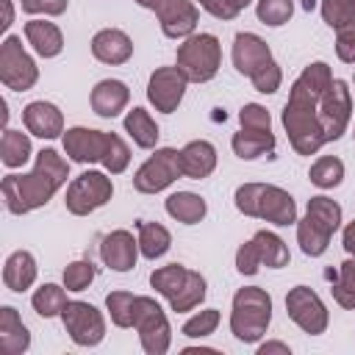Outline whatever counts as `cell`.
<instances>
[{
	"mask_svg": "<svg viewBox=\"0 0 355 355\" xmlns=\"http://www.w3.org/2000/svg\"><path fill=\"white\" fill-rule=\"evenodd\" d=\"M352 116L347 80L333 78L324 61L308 64L291 83L283 105V128L300 155H316L327 141L344 136Z\"/></svg>",
	"mask_w": 355,
	"mask_h": 355,
	"instance_id": "obj_1",
	"label": "cell"
},
{
	"mask_svg": "<svg viewBox=\"0 0 355 355\" xmlns=\"http://www.w3.org/2000/svg\"><path fill=\"white\" fill-rule=\"evenodd\" d=\"M69 178V161L58 155V150L44 147L36 153V164L28 175H6L0 183L3 202L11 214H28L53 200V194L67 183Z\"/></svg>",
	"mask_w": 355,
	"mask_h": 355,
	"instance_id": "obj_2",
	"label": "cell"
},
{
	"mask_svg": "<svg viewBox=\"0 0 355 355\" xmlns=\"http://www.w3.org/2000/svg\"><path fill=\"white\" fill-rule=\"evenodd\" d=\"M230 55H233V67H236L241 75H247V78L252 80L255 92H261V94H275V92L280 89L283 72H280V67H277V61H275L269 44H266L258 33H250V31L236 33Z\"/></svg>",
	"mask_w": 355,
	"mask_h": 355,
	"instance_id": "obj_3",
	"label": "cell"
},
{
	"mask_svg": "<svg viewBox=\"0 0 355 355\" xmlns=\"http://www.w3.org/2000/svg\"><path fill=\"white\" fill-rule=\"evenodd\" d=\"M236 208L244 216H255V219H266L277 227H288L297 225V202L294 197L272 183H241L233 194Z\"/></svg>",
	"mask_w": 355,
	"mask_h": 355,
	"instance_id": "obj_4",
	"label": "cell"
},
{
	"mask_svg": "<svg viewBox=\"0 0 355 355\" xmlns=\"http://www.w3.org/2000/svg\"><path fill=\"white\" fill-rule=\"evenodd\" d=\"M272 322V297L261 286H244L233 294L230 308V333L241 344H255L266 336Z\"/></svg>",
	"mask_w": 355,
	"mask_h": 355,
	"instance_id": "obj_5",
	"label": "cell"
},
{
	"mask_svg": "<svg viewBox=\"0 0 355 355\" xmlns=\"http://www.w3.org/2000/svg\"><path fill=\"white\" fill-rule=\"evenodd\" d=\"M150 286L169 302L172 311L186 313L194 311L202 300H205V277L194 269H186L183 263H166L158 266L150 275Z\"/></svg>",
	"mask_w": 355,
	"mask_h": 355,
	"instance_id": "obj_6",
	"label": "cell"
},
{
	"mask_svg": "<svg viewBox=\"0 0 355 355\" xmlns=\"http://www.w3.org/2000/svg\"><path fill=\"white\" fill-rule=\"evenodd\" d=\"M222 64V44L214 33H191L178 47L175 67L189 78V83H208Z\"/></svg>",
	"mask_w": 355,
	"mask_h": 355,
	"instance_id": "obj_7",
	"label": "cell"
},
{
	"mask_svg": "<svg viewBox=\"0 0 355 355\" xmlns=\"http://www.w3.org/2000/svg\"><path fill=\"white\" fill-rule=\"evenodd\" d=\"M114 194V183L105 172H97V169H86L80 172L69 186H67V197H64V205L69 214L75 216H89L92 211L103 208Z\"/></svg>",
	"mask_w": 355,
	"mask_h": 355,
	"instance_id": "obj_8",
	"label": "cell"
},
{
	"mask_svg": "<svg viewBox=\"0 0 355 355\" xmlns=\"http://www.w3.org/2000/svg\"><path fill=\"white\" fill-rule=\"evenodd\" d=\"M178 178H183L180 169V150L175 147H158L133 175V189L141 194H158L169 189Z\"/></svg>",
	"mask_w": 355,
	"mask_h": 355,
	"instance_id": "obj_9",
	"label": "cell"
},
{
	"mask_svg": "<svg viewBox=\"0 0 355 355\" xmlns=\"http://www.w3.org/2000/svg\"><path fill=\"white\" fill-rule=\"evenodd\" d=\"M0 80L14 92H28L39 80V67L25 53L19 36H6L0 44Z\"/></svg>",
	"mask_w": 355,
	"mask_h": 355,
	"instance_id": "obj_10",
	"label": "cell"
},
{
	"mask_svg": "<svg viewBox=\"0 0 355 355\" xmlns=\"http://www.w3.org/2000/svg\"><path fill=\"white\" fill-rule=\"evenodd\" d=\"M286 313L308 336H322L330 322V313H327L322 297L308 286H294L286 294Z\"/></svg>",
	"mask_w": 355,
	"mask_h": 355,
	"instance_id": "obj_11",
	"label": "cell"
},
{
	"mask_svg": "<svg viewBox=\"0 0 355 355\" xmlns=\"http://www.w3.org/2000/svg\"><path fill=\"white\" fill-rule=\"evenodd\" d=\"M61 322L78 347H97L105 338V319L92 302L69 300L61 313Z\"/></svg>",
	"mask_w": 355,
	"mask_h": 355,
	"instance_id": "obj_12",
	"label": "cell"
},
{
	"mask_svg": "<svg viewBox=\"0 0 355 355\" xmlns=\"http://www.w3.org/2000/svg\"><path fill=\"white\" fill-rule=\"evenodd\" d=\"M144 8L155 11L166 39L191 36L197 28V19H200V8L194 0H147Z\"/></svg>",
	"mask_w": 355,
	"mask_h": 355,
	"instance_id": "obj_13",
	"label": "cell"
},
{
	"mask_svg": "<svg viewBox=\"0 0 355 355\" xmlns=\"http://www.w3.org/2000/svg\"><path fill=\"white\" fill-rule=\"evenodd\" d=\"M133 327L139 330V341H141V349L147 355H164L169 349L172 330H169L166 313L161 311V305L153 297H144V305H141Z\"/></svg>",
	"mask_w": 355,
	"mask_h": 355,
	"instance_id": "obj_14",
	"label": "cell"
},
{
	"mask_svg": "<svg viewBox=\"0 0 355 355\" xmlns=\"http://www.w3.org/2000/svg\"><path fill=\"white\" fill-rule=\"evenodd\" d=\"M186 86H189V78L178 67H158L150 75L147 100L155 105V111L172 114V111H178V105H180V100L186 94Z\"/></svg>",
	"mask_w": 355,
	"mask_h": 355,
	"instance_id": "obj_15",
	"label": "cell"
},
{
	"mask_svg": "<svg viewBox=\"0 0 355 355\" xmlns=\"http://www.w3.org/2000/svg\"><path fill=\"white\" fill-rule=\"evenodd\" d=\"M105 147H108V133L105 130H94V128L78 125V128H69L64 133V153L78 164L103 161Z\"/></svg>",
	"mask_w": 355,
	"mask_h": 355,
	"instance_id": "obj_16",
	"label": "cell"
},
{
	"mask_svg": "<svg viewBox=\"0 0 355 355\" xmlns=\"http://www.w3.org/2000/svg\"><path fill=\"white\" fill-rule=\"evenodd\" d=\"M100 258L114 272H130L139 258V239L130 230H111L100 239Z\"/></svg>",
	"mask_w": 355,
	"mask_h": 355,
	"instance_id": "obj_17",
	"label": "cell"
},
{
	"mask_svg": "<svg viewBox=\"0 0 355 355\" xmlns=\"http://www.w3.org/2000/svg\"><path fill=\"white\" fill-rule=\"evenodd\" d=\"M22 122L28 128V133L39 136V139H55L64 133V114L58 111V105L47 103V100H33L22 108Z\"/></svg>",
	"mask_w": 355,
	"mask_h": 355,
	"instance_id": "obj_18",
	"label": "cell"
},
{
	"mask_svg": "<svg viewBox=\"0 0 355 355\" xmlns=\"http://www.w3.org/2000/svg\"><path fill=\"white\" fill-rule=\"evenodd\" d=\"M92 55L103 64L116 67V64H125L133 55V42L119 28H103L92 36Z\"/></svg>",
	"mask_w": 355,
	"mask_h": 355,
	"instance_id": "obj_19",
	"label": "cell"
},
{
	"mask_svg": "<svg viewBox=\"0 0 355 355\" xmlns=\"http://www.w3.org/2000/svg\"><path fill=\"white\" fill-rule=\"evenodd\" d=\"M89 100H92V111L97 116L114 119V116H119L125 111V105L130 100V89L122 80H116V78H105V80H100L92 89V97Z\"/></svg>",
	"mask_w": 355,
	"mask_h": 355,
	"instance_id": "obj_20",
	"label": "cell"
},
{
	"mask_svg": "<svg viewBox=\"0 0 355 355\" xmlns=\"http://www.w3.org/2000/svg\"><path fill=\"white\" fill-rule=\"evenodd\" d=\"M180 169L183 178L202 180L216 169V147L205 139H194L180 150Z\"/></svg>",
	"mask_w": 355,
	"mask_h": 355,
	"instance_id": "obj_21",
	"label": "cell"
},
{
	"mask_svg": "<svg viewBox=\"0 0 355 355\" xmlns=\"http://www.w3.org/2000/svg\"><path fill=\"white\" fill-rule=\"evenodd\" d=\"M25 39L42 58H55L64 50V33L55 22H44V19L25 22Z\"/></svg>",
	"mask_w": 355,
	"mask_h": 355,
	"instance_id": "obj_22",
	"label": "cell"
},
{
	"mask_svg": "<svg viewBox=\"0 0 355 355\" xmlns=\"http://www.w3.org/2000/svg\"><path fill=\"white\" fill-rule=\"evenodd\" d=\"M36 280V258L28 252V250H17L6 258V266H3V283L8 291H28Z\"/></svg>",
	"mask_w": 355,
	"mask_h": 355,
	"instance_id": "obj_23",
	"label": "cell"
},
{
	"mask_svg": "<svg viewBox=\"0 0 355 355\" xmlns=\"http://www.w3.org/2000/svg\"><path fill=\"white\" fill-rule=\"evenodd\" d=\"M0 347L8 355H22L31 347V333L22 324L17 308H11V305H3L0 308Z\"/></svg>",
	"mask_w": 355,
	"mask_h": 355,
	"instance_id": "obj_24",
	"label": "cell"
},
{
	"mask_svg": "<svg viewBox=\"0 0 355 355\" xmlns=\"http://www.w3.org/2000/svg\"><path fill=\"white\" fill-rule=\"evenodd\" d=\"M230 147H233V153L241 161L272 155L275 153V133L272 130H250V128H241L239 133H233Z\"/></svg>",
	"mask_w": 355,
	"mask_h": 355,
	"instance_id": "obj_25",
	"label": "cell"
},
{
	"mask_svg": "<svg viewBox=\"0 0 355 355\" xmlns=\"http://www.w3.org/2000/svg\"><path fill=\"white\" fill-rule=\"evenodd\" d=\"M330 239H333V230H330L327 225H322L316 216L305 214L302 219H297V244H300V250H302L305 255L319 258V255L327 250Z\"/></svg>",
	"mask_w": 355,
	"mask_h": 355,
	"instance_id": "obj_26",
	"label": "cell"
},
{
	"mask_svg": "<svg viewBox=\"0 0 355 355\" xmlns=\"http://www.w3.org/2000/svg\"><path fill=\"white\" fill-rule=\"evenodd\" d=\"M164 208H166V214L172 219L183 222V225H197L208 214L205 200L200 194H194V191H175V194H169L166 202H164Z\"/></svg>",
	"mask_w": 355,
	"mask_h": 355,
	"instance_id": "obj_27",
	"label": "cell"
},
{
	"mask_svg": "<svg viewBox=\"0 0 355 355\" xmlns=\"http://www.w3.org/2000/svg\"><path fill=\"white\" fill-rule=\"evenodd\" d=\"M141 305H144V294H130V291H108L105 294V308L116 327H133Z\"/></svg>",
	"mask_w": 355,
	"mask_h": 355,
	"instance_id": "obj_28",
	"label": "cell"
},
{
	"mask_svg": "<svg viewBox=\"0 0 355 355\" xmlns=\"http://www.w3.org/2000/svg\"><path fill=\"white\" fill-rule=\"evenodd\" d=\"M125 133L133 139V144L136 147H141V150H153L155 144H158V125H155V119L150 116V111H144V108H130L128 114H125Z\"/></svg>",
	"mask_w": 355,
	"mask_h": 355,
	"instance_id": "obj_29",
	"label": "cell"
},
{
	"mask_svg": "<svg viewBox=\"0 0 355 355\" xmlns=\"http://www.w3.org/2000/svg\"><path fill=\"white\" fill-rule=\"evenodd\" d=\"M172 247V236L164 225L158 222H139V252L147 261H155L161 255H166V250Z\"/></svg>",
	"mask_w": 355,
	"mask_h": 355,
	"instance_id": "obj_30",
	"label": "cell"
},
{
	"mask_svg": "<svg viewBox=\"0 0 355 355\" xmlns=\"http://www.w3.org/2000/svg\"><path fill=\"white\" fill-rule=\"evenodd\" d=\"M28 158H31V139H28V133L6 128L3 139H0V161L8 169H17V166L28 164Z\"/></svg>",
	"mask_w": 355,
	"mask_h": 355,
	"instance_id": "obj_31",
	"label": "cell"
},
{
	"mask_svg": "<svg viewBox=\"0 0 355 355\" xmlns=\"http://www.w3.org/2000/svg\"><path fill=\"white\" fill-rule=\"evenodd\" d=\"M255 247H258V255H261V266H269V269H280L288 263V247L286 241L272 233V230H258L252 236Z\"/></svg>",
	"mask_w": 355,
	"mask_h": 355,
	"instance_id": "obj_32",
	"label": "cell"
},
{
	"mask_svg": "<svg viewBox=\"0 0 355 355\" xmlns=\"http://www.w3.org/2000/svg\"><path fill=\"white\" fill-rule=\"evenodd\" d=\"M67 291L61 288V286H55V283H42L36 291H33V297H31V305H33V311L39 313V316H44V319H53V316H61L64 313V308H67Z\"/></svg>",
	"mask_w": 355,
	"mask_h": 355,
	"instance_id": "obj_33",
	"label": "cell"
},
{
	"mask_svg": "<svg viewBox=\"0 0 355 355\" xmlns=\"http://www.w3.org/2000/svg\"><path fill=\"white\" fill-rule=\"evenodd\" d=\"M322 19L338 31H355V0H322Z\"/></svg>",
	"mask_w": 355,
	"mask_h": 355,
	"instance_id": "obj_34",
	"label": "cell"
},
{
	"mask_svg": "<svg viewBox=\"0 0 355 355\" xmlns=\"http://www.w3.org/2000/svg\"><path fill=\"white\" fill-rule=\"evenodd\" d=\"M311 183L319 186V189H336L341 180H344V164L341 158L336 155H322L311 164V172H308Z\"/></svg>",
	"mask_w": 355,
	"mask_h": 355,
	"instance_id": "obj_35",
	"label": "cell"
},
{
	"mask_svg": "<svg viewBox=\"0 0 355 355\" xmlns=\"http://www.w3.org/2000/svg\"><path fill=\"white\" fill-rule=\"evenodd\" d=\"M333 300L347 308V311H355V255H349L341 266H338V275L333 280Z\"/></svg>",
	"mask_w": 355,
	"mask_h": 355,
	"instance_id": "obj_36",
	"label": "cell"
},
{
	"mask_svg": "<svg viewBox=\"0 0 355 355\" xmlns=\"http://www.w3.org/2000/svg\"><path fill=\"white\" fill-rule=\"evenodd\" d=\"M294 14V3L291 0H258L255 3V17L258 22L269 25V28H280L291 19Z\"/></svg>",
	"mask_w": 355,
	"mask_h": 355,
	"instance_id": "obj_37",
	"label": "cell"
},
{
	"mask_svg": "<svg viewBox=\"0 0 355 355\" xmlns=\"http://www.w3.org/2000/svg\"><path fill=\"white\" fill-rule=\"evenodd\" d=\"M305 214L316 216V219H319L322 225H327L333 233L341 227V205H338L336 200L324 197V194H316V197H311V200H308V208H305Z\"/></svg>",
	"mask_w": 355,
	"mask_h": 355,
	"instance_id": "obj_38",
	"label": "cell"
},
{
	"mask_svg": "<svg viewBox=\"0 0 355 355\" xmlns=\"http://www.w3.org/2000/svg\"><path fill=\"white\" fill-rule=\"evenodd\" d=\"M100 164H103L105 172H111V175H119V172L128 169V164H130V150H128V144H125L116 133H108V147H105V155H103Z\"/></svg>",
	"mask_w": 355,
	"mask_h": 355,
	"instance_id": "obj_39",
	"label": "cell"
},
{
	"mask_svg": "<svg viewBox=\"0 0 355 355\" xmlns=\"http://www.w3.org/2000/svg\"><path fill=\"white\" fill-rule=\"evenodd\" d=\"M94 275H97V266L92 261H86V258L83 261H72L64 269V288L67 291H83V288H89Z\"/></svg>",
	"mask_w": 355,
	"mask_h": 355,
	"instance_id": "obj_40",
	"label": "cell"
},
{
	"mask_svg": "<svg viewBox=\"0 0 355 355\" xmlns=\"http://www.w3.org/2000/svg\"><path fill=\"white\" fill-rule=\"evenodd\" d=\"M216 324H219V311L216 308H205V311L194 313L191 319H186L180 333L189 336V338H205V336H211L216 330Z\"/></svg>",
	"mask_w": 355,
	"mask_h": 355,
	"instance_id": "obj_41",
	"label": "cell"
},
{
	"mask_svg": "<svg viewBox=\"0 0 355 355\" xmlns=\"http://www.w3.org/2000/svg\"><path fill=\"white\" fill-rule=\"evenodd\" d=\"M197 3H200V8H205L211 17L227 22V19H236L252 0H197Z\"/></svg>",
	"mask_w": 355,
	"mask_h": 355,
	"instance_id": "obj_42",
	"label": "cell"
},
{
	"mask_svg": "<svg viewBox=\"0 0 355 355\" xmlns=\"http://www.w3.org/2000/svg\"><path fill=\"white\" fill-rule=\"evenodd\" d=\"M239 125L241 128H250V130H272V116H269V111L263 105L247 103L239 111Z\"/></svg>",
	"mask_w": 355,
	"mask_h": 355,
	"instance_id": "obj_43",
	"label": "cell"
},
{
	"mask_svg": "<svg viewBox=\"0 0 355 355\" xmlns=\"http://www.w3.org/2000/svg\"><path fill=\"white\" fill-rule=\"evenodd\" d=\"M236 269H239L241 275H255V272L261 269V255H258V247H255L252 239L244 241V244L236 250Z\"/></svg>",
	"mask_w": 355,
	"mask_h": 355,
	"instance_id": "obj_44",
	"label": "cell"
},
{
	"mask_svg": "<svg viewBox=\"0 0 355 355\" xmlns=\"http://www.w3.org/2000/svg\"><path fill=\"white\" fill-rule=\"evenodd\" d=\"M69 0H22L25 14H44V17H58L64 14Z\"/></svg>",
	"mask_w": 355,
	"mask_h": 355,
	"instance_id": "obj_45",
	"label": "cell"
},
{
	"mask_svg": "<svg viewBox=\"0 0 355 355\" xmlns=\"http://www.w3.org/2000/svg\"><path fill=\"white\" fill-rule=\"evenodd\" d=\"M336 55L344 64H355V31H338L336 33Z\"/></svg>",
	"mask_w": 355,
	"mask_h": 355,
	"instance_id": "obj_46",
	"label": "cell"
},
{
	"mask_svg": "<svg viewBox=\"0 0 355 355\" xmlns=\"http://www.w3.org/2000/svg\"><path fill=\"white\" fill-rule=\"evenodd\" d=\"M341 244H344V250H347L349 255H355V219L347 222V227L341 230Z\"/></svg>",
	"mask_w": 355,
	"mask_h": 355,
	"instance_id": "obj_47",
	"label": "cell"
},
{
	"mask_svg": "<svg viewBox=\"0 0 355 355\" xmlns=\"http://www.w3.org/2000/svg\"><path fill=\"white\" fill-rule=\"evenodd\" d=\"M272 352L288 355L291 349H288V344H283V341H266V344H261V347H258V355H272Z\"/></svg>",
	"mask_w": 355,
	"mask_h": 355,
	"instance_id": "obj_48",
	"label": "cell"
},
{
	"mask_svg": "<svg viewBox=\"0 0 355 355\" xmlns=\"http://www.w3.org/2000/svg\"><path fill=\"white\" fill-rule=\"evenodd\" d=\"M0 8H3L0 31H8V28H11V22H14V6H11V0H0Z\"/></svg>",
	"mask_w": 355,
	"mask_h": 355,
	"instance_id": "obj_49",
	"label": "cell"
},
{
	"mask_svg": "<svg viewBox=\"0 0 355 355\" xmlns=\"http://www.w3.org/2000/svg\"><path fill=\"white\" fill-rule=\"evenodd\" d=\"M313 6H316V0H305V8H308V11H311Z\"/></svg>",
	"mask_w": 355,
	"mask_h": 355,
	"instance_id": "obj_50",
	"label": "cell"
},
{
	"mask_svg": "<svg viewBox=\"0 0 355 355\" xmlns=\"http://www.w3.org/2000/svg\"><path fill=\"white\" fill-rule=\"evenodd\" d=\"M136 3H139V6H147V0H136Z\"/></svg>",
	"mask_w": 355,
	"mask_h": 355,
	"instance_id": "obj_51",
	"label": "cell"
},
{
	"mask_svg": "<svg viewBox=\"0 0 355 355\" xmlns=\"http://www.w3.org/2000/svg\"><path fill=\"white\" fill-rule=\"evenodd\" d=\"M352 136H355V133H352Z\"/></svg>",
	"mask_w": 355,
	"mask_h": 355,
	"instance_id": "obj_52",
	"label": "cell"
}]
</instances>
